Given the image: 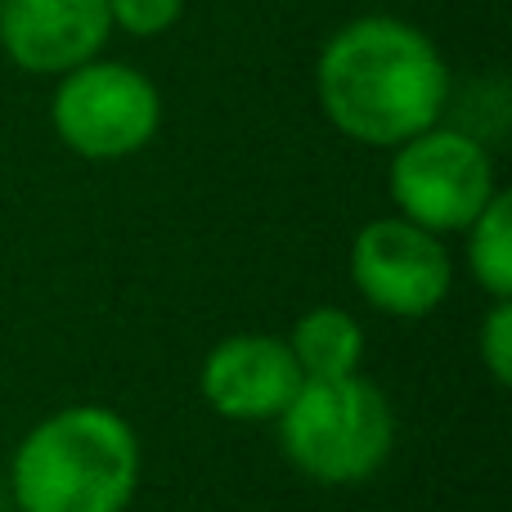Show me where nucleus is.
Wrapping results in <instances>:
<instances>
[{
    "mask_svg": "<svg viewBox=\"0 0 512 512\" xmlns=\"http://www.w3.org/2000/svg\"><path fill=\"white\" fill-rule=\"evenodd\" d=\"M301 387L288 342L270 333L225 337L203 360V400L230 423H274Z\"/></svg>",
    "mask_w": 512,
    "mask_h": 512,
    "instance_id": "7",
    "label": "nucleus"
},
{
    "mask_svg": "<svg viewBox=\"0 0 512 512\" xmlns=\"http://www.w3.org/2000/svg\"><path fill=\"white\" fill-rule=\"evenodd\" d=\"M274 423L288 463L319 486H360L391 459L396 445V414L360 373L301 378L297 396Z\"/></svg>",
    "mask_w": 512,
    "mask_h": 512,
    "instance_id": "3",
    "label": "nucleus"
},
{
    "mask_svg": "<svg viewBox=\"0 0 512 512\" xmlns=\"http://www.w3.org/2000/svg\"><path fill=\"white\" fill-rule=\"evenodd\" d=\"M18 512H126L140 486V441L104 405H72L36 423L9 463Z\"/></svg>",
    "mask_w": 512,
    "mask_h": 512,
    "instance_id": "2",
    "label": "nucleus"
},
{
    "mask_svg": "<svg viewBox=\"0 0 512 512\" xmlns=\"http://www.w3.org/2000/svg\"><path fill=\"white\" fill-rule=\"evenodd\" d=\"M391 198L405 221L432 234L468 230L495 198V171L477 135L454 126H427L414 140L396 144Z\"/></svg>",
    "mask_w": 512,
    "mask_h": 512,
    "instance_id": "4",
    "label": "nucleus"
},
{
    "mask_svg": "<svg viewBox=\"0 0 512 512\" xmlns=\"http://www.w3.org/2000/svg\"><path fill=\"white\" fill-rule=\"evenodd\" d=\"M351 279L373 310L396 319H423L450 297L454 265L441 234L387 216L369 221L351 243Z\"/></svg>",
    "mask_w": 512,
    "mask_h": 512,
    "instance_id": "6",
    "label": "nucleus"
},
{
    "mask_svg": "<svg viewBox=\"0 0 512 512\" xmlns=\"http://www.w3.org/2000/svg\"><path fill=\"white\" fill-rule=\"evenodd\" d=\"M288 351L297 360L301 378H351L364 364V328L355 315L337 306H319L297 319L288 337Z\"/></svg>",
    "mask_w": 512,
    "mask_h": 512,
    "instance_id": "9",
    "label": "nucleus"
},
{
    "mask_svg": "<svg viewBox=\"0 0 512 512\" xmlns=\"http://www.w3.org/2000/svg\"><path fill=\"white\" fill-rule=\"evenodd\" d=\"M185 0H108V18L131 36H158L180 18Z\"/></svg>",
    "mask_w": 512,
    "mask_h": 512,
    "instance_id": "11",
    "label": "nucleus"
},
{
    "mask_svg": "<svg viewBox=\"0 0 512 512\" xmlns=\"http://www.w3.org/2000/svg\"><path fill=\"white\" fill-rule=\"evenodd\" d=\"M162 122V99L144 72L126 63H81L63 72L54 95V131L81 158H126L144 149Z\"/></svg>",
    "mask_w": 512,
    "mask_h": 512,
    "instance_id": "5",
    "label": "nucleus"
},
{
    "mask_svg": "<svg viewBox=\"0 0 512 512\" xmlns=\"http://www.w3.org/2000/svg\"><path fill=\"white\" fill-rule=\"evenodd\" d=\"M450 77L418 27L396 18H360L319 54V104L342 135L378 149L436 126Z\"/></svg>",
    "mask_w": 512,
    "mask_h": 512,
    "instance_id": "1",
    "label": "nucleus"
},
{
    "mask_svg": "<svg viewBox=\"0 0 512 512\" xmlns=\"http://www.w3.org/2000/svg\"><path fill=\"white\" fill-rule=\"evenodd\" d=\"M481 364L490 369L495 382H508V373H512V306H508V297L495 301L486 324H481Z\"/></svg>",
    "mask_w": 512,
    "mask_h": 512,
    "instance_id": "12",
    "label": "nucleus"
},
{
    "mask_svg": "<svg viewBox=\"0 0 512 512\" xmlns=\"http://www.w3.org/2000/svg\"><path fill=\"white\" fill-rule=\"evenodd\" d=\"M512 203L508 194H495L486 203V212L468 225V261L477 283L495 301H504L512 292Z\"/></svg>",
    "mask_w": 512,
    "mask_h": 512,
    "instance_id": "10",
    "label": "nucleus"
},
{
    "mask_svg": "<svg viewBox=\"0 0 512 512\" xmlns=\"http://www.w3.org/2000/svg\"><path fill=\"white\" fill-rule=\"evenodd\" d=\"M108 27V0H0V45L23 72L81 68Z\"/></svg>",
    "mask_w": 512,
    "mask_h": 512,
    "instance_id": "8",
    "label": "nucleus"
}]
</instances>
